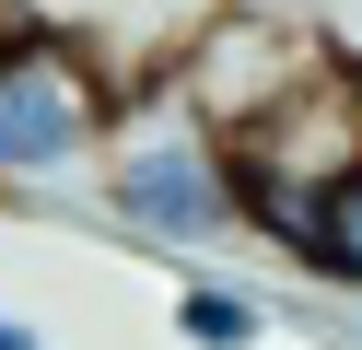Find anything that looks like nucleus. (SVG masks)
<instances>
[{
	"label": "nucleus",
	"instance_id": "obj_1",
	"mask_svg": "<svg viewBox=\"0 0 362 350\" xmlns=\"http://www.w3.org/2000/svg\"><path fill=\"white\" fill-rule=\"evenodd\" d=\"M94 175H105V210H117L129 233H152V245H175V257L245 233L234 163H222V140L164 93V70L129 82V105H117V129H105V163H94Z\"/></svg>",
	"mask_w": 362,
	"mask_h": 350
},
{
	"label": "nucleus",
	"instance_id": "obj_2",
	"mask_svg": "<svg viewBox=\"0 0 362 350\" xmlns=\"http://www.w3.org/2000/svg\"><path fill=\"white\" fill-rule=\"evenodd\" d=\"M129 82L59 23H12L0 35V187H71L82 163H105Z\"/></svg>",
	"mask_w": 362,
	"mask_h": 350
},
{
	"label": "nucleus",
	"instance_id": "obj_3",
	"mask_svg": "<svg viewBox=\"0 0 362 350\" xmlns=\"http://www.w3.org/2000/svg\"><path fill=\"white\" fill-rule=\"evenodd\" d=\"M222 163H234V210H245V233H257V245H281L292 269H304L327 199L362 175V105H351V70H315V82L292 93L269 129L222 140Z\"/></svg>",
	"mask_w": 362,
	"mask_h": 350
},
{
	"label": "nucleus",
	"instance_id": "obj_4",
	"mask_svg": "<svg viewBox=\"0 0 362 350\" xmlns=\"http://www.w3.org/2000/svg\"><path fill=\"white\" fill-rule=\"evenodd\" d=\"M315 70H327L315 23H281V12H245V0H234V12L187 23V47L164 59V93H175L211 140H245V129H269Z\"/></svg>",
	"mask_w": 362,
	"mask_h": 350
},
{
	"label": "nucleus",
	"instance_id": "obj_5",
	"mask_svg": "<svg viewBox=\"0 0 362 350\" xmlns=\"http://www.w3.org/2000/svg\"><path fill=\"white\" fill-rule=\"evenodd\" d=\"M257 292H234V280H175V339L187 350H257Z\"/></svg>",
	"mask_w": 362,
	"mask_h": 350
},
{
	"label": "nucleus",
	"instance_id": "obj_6",
	"mask_svg": "<svg viewBox=\"0 0 362 350\" xmlns=\"http://www.w3.org/2000/svg\"><path fill=\"white\" fill-rule=\"evenodd\" d=\"M304 269L327 280V292H362V175L327 199V222H315V245H304Z\"/></svg>",
	"mask_w": 362,
	"mask_h": 350
},
{
	"label": "nucleus",
	"instance_id": "obj_7",
	"mask_svg": "<svg viewBox=\"0 0 362 350\" xmlns=\"http://www.w3.org/2000/svg\"><path fill=\"white\" fill-rule=\"evenodd\" d=\"M0 350H47V339H35V327H24V315H0Z\"/></svg>",
	"mask_w": 362,
	"mask_h": 350
},
{
	"label": "nucleus",
	"instance_id": "obj_8",
	"mask_svg": "<svg viewBox=\"0 0 362 350\" xmlns=\"http://www.w3.org/2000/svg\"><path fill=\"white\" fill-rule=\"evenodd\" d=\"M351 105H362V70H351Z\"/></svg>",
	"mask_w": 362,
	"mask_h": 350
}]
</instances>
